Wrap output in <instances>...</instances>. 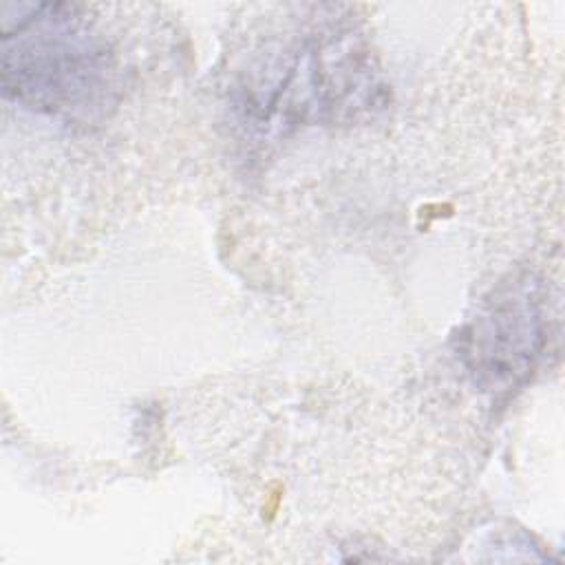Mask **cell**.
<instances>
[{
    "label": "cell",
    "instance_id": "obj_1",
    "mask_svg": "<svg viewBox=\"0 0 565 565\" xmlns=\"http://www.w3.org/2000/svg\"><path fill=\"white\" fill-rule=\"evenodd\" d=\"M2 18L4 97L64 119H88L110 104L115 64L79 7L9 4Z\"/></svg>",
    "mask_w": 565,
    "mask_h": 565
},
{
    "label": "cell",
    "instance_id": "obj_2",
    "mask_svg": "<svg viewBox=\"0 0 565 565\" xmlns=\"http://www.w3.org/2000/svg\"><path fill=\"white\" fill-rule=\"evenodd\" d=\"M282 55L271 77L249 86L247 106L256 117L282 121L342 117L375 106L377 79L366 53L347 38H318Z\"/></svg>",
    "mask_w": 565,
    "mask_h": 565
},
{
    "label": "cell",
    "instance_id": "obj_3",
    "mask_svg": "<svg viewBox=\"0 0 565 565\" xmlns=\"http://www.w3.org/2000/svg\"><path fill=\"white\" fill-rule=\"evenodd\" d=\"M545 333L543 287L532 276H516L497 287L468 320L459 355L481 391H510L532 373Z\"/></svg>",
    "mask_w": 565,
    "mask_h": 565
}]
</instances>
